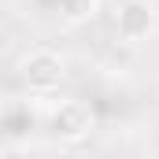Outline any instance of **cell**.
<instances>
[{
    "label": "cell",
    "instance_id": "obj_1",
    "mask_svg": "<svg viewBox=\"0 0 159 159\" xmlns=\"http://www.w3.org/2000/svg\"><path fill=\"white\" fill-rule=\"evenodd\" d=\"M119 26H122L126 37L148 34V30H152V7H148V4H126L119 11Z\"/></svg>",
    "mask_w": 159,
    "mask_h": 159
}]
</instances>
